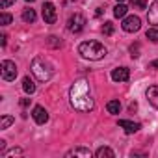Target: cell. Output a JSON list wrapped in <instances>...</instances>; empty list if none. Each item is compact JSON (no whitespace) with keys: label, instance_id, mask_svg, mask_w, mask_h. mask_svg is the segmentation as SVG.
Masks as SVG:
<instances>
[{"label":"cell","instance_id":"cell-1","mask_svg":"<svg viewBox=\"0 0 158 158\" xmlns=\"http://www.w3.org/2000/svg\"><path fill=\"white\" fill-rule=\"evenodd\" d=\"M69 101H71V106L74 110H78V112H91L93 110L95 102H93L88 80H76L71 86V89H69Z\"/></svg>","mask_w":158,"mask_h":158},{"label":"cell","instance_id":"cell-2","mask_svg":"<svg viewBox=\"0 0 158 158\" xmlns=\"http://www.w3.org/2000/svg\"><path fill=\"white\" fill-rule=\"evenodd\" d=\"M106 47L99 41H84L78 47V54H80L84 60H89V61H97V60H102L106 56Z\"/></svg>","mask_w":158,"mask_h":158},{"label":"cell","instance_id":"cell-3","mask_svg":"<svg viewBox=\"0 0 158 158\" xmlns=\"http://www.w3.org/2000/svg\"><path fill=\"white\" fill-rule=\"evenodd\" d=\"M30 69H32L34 76L37 78L39 82H47V80H50V76H52V65L45 58H41V56H37V58L32 60Z\"/></svg>","mask_w":158,"mask_h":158},{"label":"cell","instance_id":"cell-4","mask_svg":"<svg viewBox=\"0 0 158 158\" xmlns=\"http://www.w3.org/2000/svg\"><path fill=\"white\" fill-rule=\"evenodd\" d=\"M84 26H86V17H84L82 13H74V15H71V19L67 21V28H69L71 34H80V32L84 30Z\"/></svg>","mask_w":158,"mask_h":158},{"label":"cell","instance_id":"cell-5","mask_svg":"<svg viewBox=\"0 0 158 158\" xmlns=\"http://www.w3.org/2000/svg\"><path fill=\"white\" fill-rule=\"evenodd\" d=\"M0 73H2V78H4L6 82L15 80V76H17V65H15V61L4 60L2 63H0Z\"/></svg>","mask_w":158,"mask_h":158},{"label":"cell","instance_id":"cell-6","mask_svg":"<svg viewBox=\"0 0 158 158\" xmlns=\"http://www.w3.org/2000/svg\"><path fill=\"white\" fill-rule=\"evenodd\" d=\"M123 30L125 32H128V34H132V32H138L139 30V26H141V21H139V17L138 15H128V17H125L123 19Z\"/></svg>","mask_w":158,"mask_h":158},{"label":"cell","instance_id":"cell-7","mask_svg":"<svg viewBox=\"0 0 158 158\" xmlns=\"http://www.w3.org/2000/svg\"><path fill=\"white\" fill-rule=\"evenodd\" d=\"M41 10H43V19H45V23H47V24H54V23H56V8H54V4H52V2H45Z\"/></svg>","mask_w":158,"mask_h":158},{"label":"cell","instance_id":"cell-8","mask_svg":"<svg viewBox=\"0 0 158 158\" xmlns=\"http://www.w3.org/2000/svg\"><path fill=\"white\" fill-rule=\"evenodd\" d=\"M32 117H34V121H35L37 125H45V123L48 121V112H47L43 106H34Z\"/></svg>","mask_w":158,"mask_h":158},{"label":"cell","instance_id":"cell-9","mask_svg":"<svg viewBox=\"0 0 158 158\" xmlns=\"http://www.w3.org/2000/svg\"><path fill=\"white\" fill-rule=\"evenodd\" d=\"M130 78V71L127 67H117L112 71V80L114 82H127Z\"/></svg>","mask_w":158,"mask_h":158},{"label":"cell","instance_id":"cell-10","mask_svg":"<svg viewBox=\"0 0 158 158\" xmlns=\"http://www.w3.org/2000/svg\"><path fill=\"white\" fill-rule=\"evenodd\" d=\"M145 97H147L149 104H151L152 108H156V110H158V86H151V88H147Z\"/></svg>","mask_w":158,"mask_h":158},{"label":"cell","instance_id":"cell-11","mask_svg":"<svg viewBox=\"0 0 158 158\" xmlns=\"http://www.w3.org/2000/svg\"><path fill=\"white\" fill-rule=\"evenodd\" d=\"M147 19H149V23H151L152 26L158 28V2H152V4H151V8H149V11H147Z\"/></svg>","mask_w":158,"mask_h":158},{"label":"cell","instance_id":"cell-12","mask_svg":"<svg viewBox=\"0 0 158 158\" xmlns=\"http://www.w3.org/2000/svg\"><path fill=\"white\" fill-rule=\"evenodd\" d=\"M67 158H71V156H80V158H89L91 156V151L89 149H86V147H74V149H71L67 154H65Z\"/></svg>","mask_w":158,"mask_h":158},{"label":"cell","instance_id":"cell-13","mask_svg":"<svg viewBox=\"0 0 158 158\" xmlns=\"http://www.w3.org/2000/svg\"><path fill=\"white\" fill-rule=\"evenodd\" d=\"M119 127L125 128L127 134H134L139 130V123H132V121H127V119H119Z\"/></svg>","mask_w":158,"mask_h":158},{"label":"cell","instance_id":"cell-14","mask_svg":"<svg viewBox=\"0 0 158 158\" xmlns=\"http://www.w3.org/2000/svg\"><path fill=\"white\" fill-rule=\"evenodd\" d=\"M23 89H24L28 95L35 93V84H34V80H32L30 76H24V78H23Z\"/></svg>","mask_w":158,"mask_h":158},{"label":"cell","instance_id":"cell-15","mask_svg":"<svg viewBox=\"0 0 158 158\" xmlns=\"http://www.w3.org/2000/svg\"><path fill=\"white\" fill-rule=\"evenodd\" d=\"M13 123H15V117L13 115H2V117H0V128H2V130L10 128Z\"/></svg>","mask_w":158,"mask_h":158},{"label":"cell","instance_id":"cell-16","mask_svg":"<svg viewBox=\"0 0 158 158\" xmlns=\"http://www.w3.org/2000/svg\"><path fill=\"white\" fill-rule=\"evenodd\" d=\"M95 156L97 158H114L115 154H114V151L110 149V147H101V149H97V152H95Z\"/></svg>","mask_w":158,"mask_h":158},{"label":"cell","instance_id":"cell-17","mask_svg":"<svg viewBox=\"0 0 158 158\" xmlns=\"http://www.w3.org/2000/svg\"><path fill=\"white\" fill-rule=\"evenodd\" d=\"M106 110H108V114H119L121 112V102L119 101H110L108 104H106Z\"/></svg>","mask_w":158,"mask_h":158},{"label":"cell","instance_id":"cell-18","mask_svg":"<svg viewBox=\"0 0 158 158\" xmlns=\"http://www.w3.org/2000/svg\"><path fill=\"white\" fill-rule=\"evenodd\" d=\"M127 6H123V4H117L115 8H114V15L117 17V19H125L127 17Z\"/></svg>","mask_w":158,"mask_h":158},{"label":"cell","instance_id":"cell-19","mask_svg":"<svg viewBox=\"0 0 158 158\" xmlns=\"http://www.w3.org/2000/svg\"><path fill=\"white\" fill-rule=\"evenodd\" d=\"M35 17H37V15H35V11H34V10H30V8H26V10L23 11V21H24V23H34V21H35Z\"/></svg>","mask_w":158,"mask_h":158},{"label":"cell","instance_id":"cell-20","mask_svg":"<svg viewBox=\"0 0 158 158\" xmlns=\"http://www.w3.org/2000/svg\"><path fill=\"white\" fill-rule=\"evenodd\" d=\"M145 35H147V39H151V41L158 43V28H156V26H154V28H149Z\"/></svg>","mask_w":158,"mask_h":158},{"label":"cell","instance_id":"cell-21","mask_svg":"<svg viewBox=\"0 0 158 158\" xmlns=\"http://www.w3.org/2000/svg\"><path fill=\"white\" fill-rule=\"evenodd\" d=\"M11 21H13V17H11L10 13H2V15H0V24H2V26L11 24Z\"/></svg>","mask_w":158,"mask_h":158},{"label":"cell","instance_id":"cell-22","mask_svg":"<svg viewBox=\"0 0 158 158\" xmlns=\"http://www.w3.org/2000/svg\"><path fill=\"white\" fill-rule=\"evenodd\" d=\"M130 4L134 6V10H145V8H147V2H145V0H130Z\"/></svg>","mask_w":158,"mask_h":158},{"label":"cell","instance_id":"cell-23","mask_svg":"<svg viewBox=\"0 0 158 158\" xmlns=\"http://www.w3.org/2000/svg\"><path fill=\"white\" fill-rule=\"evenodd\" d=\"M102 34H104V35H112V34H114V24H112L110 21L104 23V26H102Z\"/></svg>","mask_w":158,"mask_h":158},{"label":"cell","instance_id":"cell-24","mask_svg":"<svg viewBox=\"0 0 158 158\" xmlns=\"http://www.w3.org/2000/svg\"><path fill=\"white\" fill-rule=\"evenodd\" d=\"M15 154H23V149H21V147H15V149H11V151L4 152L2 156H4V158H10V156H15Z\"/></svg>","mask_w":158,"mask_h":158},{"label":"cell","instance_id":"cell-25","mask_svg":"<svg viewBox=\"0 0 158 158\" xmlns=\"http://www.w3.org/2000/svg\"><path fill=\"white\" fill-rule=\"evenodd\" d=\"M11 4H15V0H0V8L2 10H8Z\"/></svg>","mask_w":158,"mask_h":158},{"label":"cell","instance_id":"cell-26","mask_svg":"<svg viewBox=\"0 0 158 158\" xmlns=\"http://www.w3.org/2000/svg\"><path fill=\"white\" fill-rule=\"evenodd\" d=\"M48 45H50V47H61V41H58V37L50 35V37H48Z\"/></svg>","mask_w":158,"mask_h":158},{"label":"cell","instance_id":"cell-27","mask_svg":"<svg viewBox=\"0 0 158 158\" xmlns=\"http://www.w3.org/2000/svg\"><path fill=\"white\" fill-rule=\"evenodd\" d=\"M138 50H139V45H132V47H130V52H132V58H136V56H139V54H138Z\"/></svg>","mask_w":158,"mask_h":158},{"label":"cell","instance_id":"cell-28","mask_svg":"<svg viewBox=\"0 0 158 158\" xmlns=\"http://www.w3.org/2000/svg\"><path fill=\"white\" fill-rule=\"evenodd\" d=\"M149 69H158V60L151 61V63H149Z\"/></svg>","mask_w":158,"mask_h":158},{"label":"cell","instance_id":"cell-29","mask_svg":"<svg viewBox=\"0 0 158 158\" xmlns=\"http://www.w3.org/2000/svg\"><path fill=\"white\" fill-rule=\"evenodd\" d=\"M6 41H8L6 34H2V37H0V45H2V47H6Z\"/></svg>","mask_w":158,"mask_h":158},{"label":"cell","instance_id":"cell-30","mask_svg":"<svg viewBox=\"0 0 158 158\" xmlns=\"http://www.w3.org/2000/svg\"><path fill=\"white\" fill-rule=\"evenodd\" d=\"M28 104H30V99H23V101H21V106H23V108H26Z\"/></svg>","mask_w":158,"mask_h":158},{"label":"cell","instance_id":"cell-31","mask_svg":"<svg viewBox=\"0 0 158 158\" xmlns=\"http://www.w3.org/2000/svg\"><path fill=\"white\" fill-rule=\"evenodd\" d=\"M95 15H97V17H101V15H102V8H97V13H95Z\"/></svg>","mask_w":158,"mask_h":158},{"label":"cell","instance_id":"cell-32","mask_svg":"<svg viewBox=\"0 0 158 158\" xmlns=\"http://www.w3.org/2000/svg\"><path fill=\"white\" fill-rule=\"evenodd\" d=\"M117 2H125V0H117Z\"/></svg>","mask_w":158,"mask_h":158},{"label":"cell","instance_id":"cell-33","mask_svg":"<svg viewBox=\"0 0 158 158\" xmlns=\"http://www.w3.org/2000/svg\"><path fill=\"white\" fill-rule=\"evenodd\" d=\"M26 2H34V0H26Z\"/></svg>","mask_w":158,"mask_h":158}]
</instances>
